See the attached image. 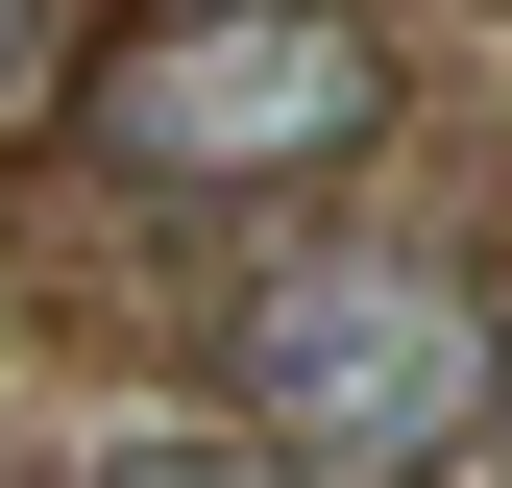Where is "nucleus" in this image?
Instances as JSON below:
<instances>
[{
  "label": "nucleus",
  "mask_w": 512,
  "mask_h": 488,
  "mask_svg": "<svg viewBox=\"0 0 512 488\" xmlns=\"http://www.w3.org/2000/svg\"><path fill=\"white\" fill-rule=\"evenodd\" d=\"M244 415H269L293 464H342V488L464 464L488 440V318L415 269V244H293V269L244 293Z\"/></svg>",
  "instance_id": "nucleus-1"
},
{
  "label": "nucleus",
  "mask_w": 512,
  "mask_h": 488,
  "mask_svg": "<svg viewBox=\"0 0 512 488\" xmlns=\"http://www.w3.org/2000/svg\"><path fill=\"white\" fill-rule=\"evenodd\" d=\"M366 98H391V49H366L342 0H171V25L98 49V147L147 171V196H269Z\"/></svg>",
  "instance_id": "nucleus-2"
},
{
  "label": "nucleus",
  "mask_w": 512,
  "mask_h": 488,
  "mask_svg": "<svg viewBox=\"0 0 512 488\" xmlns=\"http://www.w3.org/2000/svg\"><path fill=\"white\" fill-rule=\"evenodd\" d=\"M74 488H293V440H98Z\"/></svg>",
  "instance_id": "nucleus-3"
},
{
  "label": "nucleus",
  "mask_w": 512,
  "mask_h": 488,
  "mask_svg": "<svg viewBox=\"0 0 512 488\" xmlns=\"http://www.w3.org/2000/svg\"><path fill=\"white\" fill-rule=\"evenodd\" d=\"M49 74H98V0H0V98H49Z\"/></svg>",
  "instance_id": "nucleus-4"
}]
</instances>
